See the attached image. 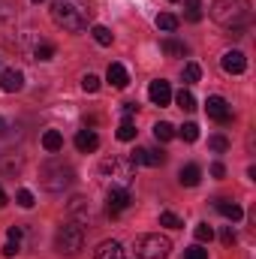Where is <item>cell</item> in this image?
Listing matches in <instances>:
<instances>
[{"mask_svg": "<svg viewBox=\"0 0 256 259\" xmlns=\"http://www.w3.org/2000/svg\"><path fill=\"white\" fill-rule=\"evenodd\" d=\"M52 21L64 30H84L94 21V9L88 0H52Z\"/></svg>", "mask_w": 256, "mask_h": 259, "instance_id": "1", "label": "cell"}, {"mask_svg": "<svg viewBox=\"0 0 256 259\" xmlns=\"http://www.w3.org/2000/svg\"><path fill=\"white\" fill-rule=\"evenodd\" d=\"M211 175H214V178H223V175H226V166H223V163H214V166H211Z\"/></svg>", "mask_w": 256, "mask_h": 259, "instance_id": "39", "label": "cell"}, {"mask_svg": "<svg viewBox=\"0 0 256 259\" xmlns=\"http://www.w3.org/2000/svg\"><path fill=\"white\" fill-rule=\"evenodd\" d=\"M42 148H46L49 154L64 151V136H61L58 130H46V133H42Z\"/></svg>", "mask_w": 256, "mask_h": 259, "instance_id": "18", "label": "cell"}, {"mask_svg": "<svg viewBox=\"0 0 256 259\" xmlns=\"http://www.w3.org/2000/svg\"><path fill=\"white\" fill-rule=\"evenodd\" d=\"M136 109H139V106H136V103H124V118H130V115H133V112H136Z\"/></svg>", "mask_w": 256, "mask_h": 259, "instance_id": "40", "label": "cell"}, {"mask_svg": "<svg viewBox=\"0 0 256 259\" xmlns=\"http://www.w3.org/2000/svg\"><path fill=\"white\" fill-rule=\"evenodd\" d=\"M154 139H157V142H169V139H175V127H172L169 121H157V124H154Z\"/></svg>", "mask_w": 256, "mask_h": 259, "instance_id": "22", "label": "cell"}, {"mask_svg": "<svg viewBox=\"0 0 256 259\" xmlns=\"http://www.w3.org/2000/svg\"><path fill=\"white\" fill-rule=\"evenodd\" d=\"M0 88H3L6 94H18V91L24 88V72H21V69H3Z\"/></svg>", "mask_w": 256, "mask_h": 259, "instance_id": "12", "label": "cell"}, {"mask_svg": "<svg viewBox=\"0 0 256 259\" xmlns=\"http://www.w3.org/2000/svg\"><path fill=\"white\" fill-rule=\"evenodd\" d=\"M100 172L106 178H112V187H130V181L136 178V163L130 157H109V160H103Z\"/></svg>", "mask_w": 256, "mask_h": 259, "instance_id": "4", "label": "cell"}, {"mask_svg": "<svg viewBox=\"0 0 256 259\" xmlns=\"http://www.w3.org/2000/svg\"><path fill=\"white\" fill-rule=\"evenodd\" d=\"M81 88H84L88 94H97V91H100V75H94V72L81 75Z\"/></svg>", "mask_w": 256, "mask_h": 259, "instance_id": "29", "label": "cell"}, {"mask_svg": "<svg viewBox=\"0 0 256 259\" xmlns=\"http://www.w3.org/2000/svg\"><path fill=\"white\" fill-rule=\"evenodd\" d=\"M178 24H181V21H178V15H172V12H160V15H157V27L166 30V33H175Z\"/></svg>", "mask_w": 256, "mask_h": 259, "instance_id": "20", "label": "cell"}, {"mask_svg": "<svg viewBox=\"0 0 256 259\" xmlns=\"http://www.w3.org/2000/svg\"><path fill=\"white\" fill-rule=\"evenodd\" d=\"M202 15H205L202 12V0H184V18L187 21L196 24V21H202Z\"/></svg>", "mask_w": 256, "mask_h": 259, "instance_id": "21", "label": "cell"}, {"mask_svg": "<svg viewBox=\"0 0 256 259\" xmlns=\"http://www.w3.org/2000/svg\"><path fill=\"white\" fill-rule=\"evenodd\" d=\"M160 49H163L169 58H184V55H187V46H184L181 39H175V36H166V39L160 42Z\"/></svg>", "mask_w": 256, "mask_h": 259, "instance_id": "19", "label": "cell"}, {"mask_svg": "<svg viewBox=\"0 0 256 259\" xmlns=\"http://www.w3.org/2000/svg\"><path fill=\"white\" fill-rule=\"evenodd\" d=\"M55 52H58V49H55L52 42H39V46L33 49V58H36V61H52Z\"/></svg>", "mask_w": 256, "mask_h": 259, "instance_id": "25", "label": "cell"}, {"mask_svg": "<svg viewBox=\"0 0 256 259\" xmlns=\"http://www.w3.org/2000/svg\"><path fill=\"white\" fill-rule=\"evenodd\" d=\"M199 75H202L199 64H187V66H184V84H196V81H199Z\"/></svg>", "mask_w": 256, "mask_h": 259, "instance_id": "32", "label": "cell"}, {"mask_svg": "<svg viewBox=\"0 0 256 259\" xmlns=\"http://www.w3.org/2000/svg\"><path fill=\"white\" fill-rule=\"evenodd\" d=\"M220 241L229 247V244H235V229L232 226H223V232H220Z\"/></svg>", "mask_w": 256, "mask_h": 259, "instance_id": "36", "label": "cell"}, {"mask_svg": "<svg viewBox=\"0 0 256 259\" xmlns=\"http://www.w3.org/2000/svg\"><path fill=\"white\" fill-rule=\"evenodd\" d=\"M39 181H42V187L49 193H64V190H69L75 184V169L66 166V163H58V160L55 163H46L39 169Z\"/></svg>", "mask_w": 256, "mask_h": 259, "instance_id": "3", "label": "cell"}, {"mask_svg": "<svg viewBox=\"0 0 256 259\" xmlns=\"http://www.w3.org/2000/svg\"><path fill=\"white\" fill-rule=\"evenodd\" d=\"M133 250H136L139 259H166L169 250H172V241H169L166 235L151 232V235H139L136 244H133Z\"/></svg>", "mask_w": 256, "mask_h": 259, "instance_id": "5", "label": "cell"}, {"mask_svg": "<svg viewBox=\"0 0 256 259\" xmlns=\"http://www.w3.org/2000/svg\"><path fill=\"white\" fill-rule=\"evenodd\" d=\"M211 18H214L220 27H226V30H232L235 36H241V30H244V27L250 24V18H253L250 0H217L214 9H211Z\"/></svg>", "mask_w": 256, "mask_h": 259, "instance_id": "2", "label": "cell"}, {"mask_svg": "<svg viewBox=\"0 0 256 259\" xmlns=\"http://www.w3.org/2000/svg\"><path fill=\"white\" fill-rule=\"evenodd\" d=\"M184 259H208V250L202 247V244H193L184 250Z\"/></svg>", "mask_w": 256, "mask_h": 259, "instance_id": "34", "label": "cell"}, {"mask_svg": "<svg viewBox=\"0 0 256 259\" xmlns=\"http://www.w3.org/2000/svg\"><path fill=\"white\" fill-rule=\"evenodd\" d=\"M178 136H181V139H184V142H196V139H199V124H184V127L178 130Z\"/></svg>", "mask_w": 256, "mask_h": 259, "instance_id": "31", "label": "cell"}, {"mask_svg": "<svg viewBox=\"0 0 256 259\" xmlns=\"http://www.w3.org/2000/svg\"><path fill=\"white\" fill-rule=\"evenodd\" d=\"M208 148L217 151V154H223V151H229V139H226V136H211V139H208Z\"/></svg>", "mask_w": 256, "mask_h": 259, "instance_id": "30", "label": "cell"}, {"mask_svg": "<svg viewBox=\"0 0 256 259\" xmlns=\"http://www.w3.org/2000/svg\"><path fill=\"white\" fill-rule=\"evenodd\" d=\"M160 226H169V229H181L184 223H181V217H178V214H172V211H163V214H160Z\"/></svg>", "mask_w": 256, "mask_h": 259, "instance_id": "28", "label": "cell"}, {"mask_svg": "<svg viewBox=\"0 0 256 259\" xmlns=\"http://www.w3.org/2000/svg\"><path fill=\"white\" fill-rule=\"evenodd\" d=\"M118 139H121V142H133V139H136V124H133L130 118L121 121V127H118Z\"/></svg>", "mask_w": 256, "mask_h": 259, "instance_id": "26", "label": "cell"}, {"mask_svg": "<svg viewBox=\"0 0 256 259\" xmlns=\"http://www.w3.org/2000/svg\"><path fill=\"white\" fill-rule=\"evenodd\" d=\"M18 247H21L18 241H6V244H3V256H6V259H12L15 253H18Z\"/></svg>", "mask_w": 256, "mask_h": 259, "instance_id": "37", "label": "cell"}, {"mask_svg": "<svg viewBox=\"0 0 256 259\" xmlns=\"http://www.w3.org/2000/svg\"><path fill=\"white\" fill-rule=\"evenodd\" d=\"M130 160L133 163H142V166H163L166 163V154L157 151V148H136L130 154Z\"/></svg>", "mask_w": 256, "mask_h": 259, "instance_id": "9", "label": "cell"}, {"mask_svg": "<svg viewBox=\"0 0 256 259\" xmlns=\"http://www.w3.org/2000/svg\"><path fill=\"white\" fill-rule=\"evenodd\" d=\"M214 208L226 217V220H232V223H238L241 217H244V211H241V205H235V202H229V199H217L214 202Z\"/></svg>", "mask_w": 256, "mask_h": 259, "instance_id": "14", "label": "cell"}, {"mask_svg": "<svg viewBox=\"0 0 256 259\" xmlns=\"http://www.w3.org/2000/svg\"><path fill=\"white\" fill-rule=\"evenodd\" d=\"M130 202H133V196H130L127 187H109V196H106V211H109V217L124 214L130 208Z\"/></svg>", "mask_w": 256, "mask_h": 259, "instance_id": "7", "label": "cell"}, {"mask_svg": "<svg viewBox=\"0 0 256 259\" xmlns=\"http://www.w3.org/2000/svg\"><path fill=\"white\" fill-rule=\"evenodd\" d=\"M220 66H223L229 75H241V72L247 69V58H244V52L232 49V52H226V55L220 58Z\"/></svg>", "mask_w": 256, "mask_h": 259, "instance_id": "10", "label": "cell"}, {"mask_svg": "<svg viewBox=\"0 0 256 259\" xmlns=\"http://www.w3.org/2000/svg\"><path fill=\"white\" fill-rule=\"evenodd\" d=\"M211 238H214V229H211L208 223H199V226H196V241L205 244V241H211Z\"/></svg>", "mask_w": 256, "mask_h": 259, "instance_id": "33", "label": "cell"}, {"mask_svg": "<svg viewBox=\"0 0 256 259\" xmlns=\"http://www.w3.org/2000/svg\"><path fill=\"white\" fill-rule=\"evenodd\" d=\"M91 33H94L97 46H112V30H109V27H103V24H94V27H91Z\"/></svg>", "mask_w": 256, "mask_h": 259, "instance_id": "23", "label": "cell"}, {"mask_svg": "<svg viewBox=\"0 0 256 259\" xmlns=\"http://www.w3.org/2000/svg\"><path fill=\"white\" fill-rule=\"evenodd\" d=\"M106 78H109V84H112V88H118V91H124V88L130 84V75H127V69H124L121 64H109Z\"/></svg>", "mask_w": 256, "mask_h": 259, "instance_id": "15", "label": "cell"}, {"mask_svg": "<svg viewBox=\"0 0 256 259\" xmlns=\"http://www.w3.org/2000/svg\"><path fill=\"white\" fill-rule=\"evenodd\" d=\"M6 205V193H3V187H0V208Z\"/></svg>", "mask_w": 256, "mask_h": 259, "instance_id": "42", "label": "cell"}, {"mask_svg": "<svg viewBox=\"0 0 256 259\" xmlns=\"http://www.w3.org/2000/svg\"><path fill=\"white\" fill-rule=\"evenodd\" d=\"M21 235H24L21 226H9V241H18V244H21Z\"/></svg>", "mask_w": 256, "mask_h": 259, "instance_id": "38", "label": "cell"}, {"mask_svg": "<svg viewBox=\"0 0 256 259\" xmlns=\"http://www.w3.org/2000/svg\"><path fill=\"white\" fill-rule=\"evenodd\" d=\"M148 97H151V103H154V106H169V103H172V88H169V81H163V78L151 81Z\"/></svg>", "mask_w": 256, "mask_h": 259, "instance_id": "11", "label": "cell"}, {"mask_svg": "<svg viewBox=\"0 0 256 259\" xmlns=\"http://www.w3.org/2000/svg\"><path fill=\"white\" fill-rule=\"evenodd\" d=\"M0 136H6V121L0 118Z\"/></svg>", "mask_w": 256, "mask_h": 259, "instance_id": "41", "label": "cell"}, {"mask_svg": "<svg viewBox=\"0 0 256 259\" xmlns=\"http://www.w3.org/2000/svg\"><path fill=\"white\" fill-rule=\"evenodd\" d=\"M15 202H18L21 208H33V205H36V202H33V193H30V190H18V193H15Z\"/></svg>", "mask_w": 256, "mask_h": 259, "instance_id": "35", "label": "cell"}, {"mask_svg": "<svg viewBox=\"0 0 256 259\" xmlns=\"http://www.w3.org/2000/svg\"><path fill=\"white\" fill-rule=\"evenodd\" d=\"M55 247H58L61 256H75L84 247V229L78 223H64L55 235Z\"/></svg>", "mask_w": 256, "mask_h": 259, "instance_id": "6", "label": "cell"}, {"mask_svg": "<svg viewBox=\"0 0 256 259\" xmlns=\"http://www.w3.org/2000/svg\"><path fill=\"white\" fill-rule=\"evenodd\" d=\"M178 181H181V187H196L199 181H202V169L190 163V166H184L181 172H178Z\"/></svg>", "mask_w": 256, "mask_h": 259, "instance_id": "17", "label": "cell"}, {"mask_svg": "<svg viewBox=\"0 0 256 259\" xmlns=\"http://www.w3.org/2000/svg\"><path fill=\"white\" fill-rule=\"evenodd\" d=\"M75 148H78L81 154H94V151L100 148V136H97L94 130H78V133H75Z\"/></svg>", "mask_w": 256, "mask_h": 259, "instance_id": "13", "label": "cell"}, {"mask_svg": "<svg viewBox=\"0 0 256 259\" xmlns=\"http://www.w3.org/2000/svg\"><path fill=\"white\" fill-rule=\"evenodd\" d=\"M69 211H72V214H81V217H88V220H94V211H91V205H84V199H72V202H69Z\"/></svg>", "mask_w": 256, "mask_h": 259, "instance_id": "27", "label": "cell"}, {"mask_svg": "<svg viewBox=\"0 0 256 259\" xmlns=\"http://www.w3.org/2000/svg\"><path fill=\"white\" fill-rule=\"evenodd\" d=\"M205 112H208V118L217 121V124H226V121L232 118V109H229V103H226L223 97H208Z\"/></svg>", "mask_w": 256, "mask_h": 259, "instance_id": "8", "label": "cell"}, {"mask_svg": "<svg viewBox=\"0 0 256 259\" xmlns=\"http://www.w3.org/2000/svg\"><path fill=\"white\" fill-rule=\"evenodd\" d=\"M175 103H178V106H181L184 112H193V109H196V97H193L190 91H184V88H181V91L175 94Z\"/></svg>", "mask_w": 256, "mask_h": 259, "instance_id": "24", "label": "cell"}, {"mask_svg": "<svg viewBox=\"0 0 256 259\" xmlns=\"http://www.w3.org/2000/svg\"><path fill=\"white\" fill-rule=\"evenodd\" d=\"M94 259H124V247H121L118 241H103V244L97 247Z\"/></svg>", "mask_w": 256, "mask_h": 259, "instance_id": "16", "label": "cell"}, {"mask_svg": "<svg viewBox=\"0 0 256 259\" xmlns=\"http://www.w3.org/2000/svg\"><path fill=\"white\" fill-rule=\"evenodd\" d=\"M30 3H42V0H30Z\"/></svg>", "mask_w": 256, "mask_h": 259, "instance_id": "43", "label": "cell"}]
</instances>
